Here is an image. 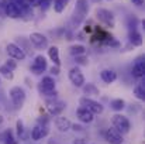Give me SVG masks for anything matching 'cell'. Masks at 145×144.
Masks as SVG:
<instances>
[{"mask_svg":"<svg viewBox=\"0 0 145 144\" xmlns=\"http://www.w3.org/2000/svg\"><path fill=\"white\" fill-rule=\"evenodd\" d=\"M48 134V126H41V124H37L33 130H31V139L38 141L41 140L42 137H45Z\"/></svg>","mask_w":145,"mask_h":144,"instance_id":"2e32d148","label":"cell"},{"mask_svg":"<svg viewBox=\"0 0 145 144\" xmlns=\"http://www.w3.org/2000/svg\"><path fill=\"white\" fill-rule=\"evenodd\" d=\"M30 41H31V44L34 47L38 48V49H44V48L48 47V38L44 34H41V33H31L30 34Z\"/></svg>","mask_w":145,"mask_h":144,"instance_id":"52a82bcc","label":"cell"},{"mask_svg":"<svg viewBox=\"0 0 145 144\" xmlns=\"http://www.w3.org/2000/svg\"><path fill=\"white\" fill-rule=\"evenodd\" d=\"M27 3H28L30 7H40L42 0H27Z\"/></svg>","mask_w":145,"mask_h":144,"instance_id":"f546056e","label":"cell"},{"mask_svg":"<svg viewBox=\"0 0 145 144\" xmlns=\"http://www.w3.org/2000/svg\"><path fill=\"white\" fill-rule=\"evenodd\" d=\"M69 52H71L72 55H75V57H78V55H85L86 48L83 47V45H80V44H75V45H72V47L69 48Z\"/></svg>","mask_w":145,"mask_h":144,"instance_id":"cb8c5ba5","label":"cell"},{"mask_svg":"<svg viewBox=\"0 0 145 144\" xmlns=\"http://www.w3.org/2000/svg\"><path fill=\"white\" fill-rule=\"evenodd\" d=\"M66 107V103L62 102V100H58V99H54V100H49L48 102V110L51 114H61L63 112V109Z\"/></svg>","mask_w":145,"mask_h":144,"instance_id":"8fae6325","label":"cell"},{"mask_svg":"<svg viewBox=\"0 0 145 144\" xmlns=\"http://www.w3.org/2000/svg\"><path fill=\"white\" fill-rule=\"evenodd\" d=\"M71 129H73L75 132H82V130H83L80 124H72V126H71Z\"/></svg>","mask_w":145,"mask_h":144,"instance_id":"d6a6232c","label":"cell"},{"mask_svg":"<svg viewBox=\"0 0 145 144\" xmlns=\"http://www.w3.org/2000/svg\"><path fill=\"white\" fill-rule=\"evenodd\" d=\"M88 13H89L88 0H76V7H75V14L72 17V23H76V26H79Z\"/></svg>","mask_w":145,"mask_h":144,"instance_id":"6da1fadb","label":"cell"},{"mask_svg":"<svg viewBox=\"0 0 145 144\" xmlns=\"http://www.w3.org/2000/svg\"><path fill=\"white\" fill-rule=\"evenodd\" d=\"M106 140L110 144H123V136L116 129H108L106 132Z\"/></svg>","mask_w":145,"mask_h":144,"instance_id":"4fadbf2b","label":"cell"},{"mask_svg":"<svg viewBox=\"0 0 145 144\" xmlns=\"http://www.w3.org/2000/svg\"><path fill=\"white\" fill-rule=\"evenodd\" d=\"M41 92H44L45 95H51L52 92H55V81L51 76H44L40 85Z\"/></svg>","mask_w":145,"mask_h":144,"instance_id":"7c38bea8","label":"cell"},{"mask_svg":"<svg viewBox=\"0 0 145 144\" xmlns=\"http://www.w3.org/2000/svg\"><path fill=\"white\" fill-rule=\"evenodd\" d=\"M45 69H47V59H45V57L44 55H37L34 58V64L31 65V71L38 75V74H42Z\"/></svg>","mask_w":145,"mask_h":144,"instance_id":"30bf717a","label":"cell"},{"mask_svg":"<svg viewBox=\"0 0 145 144\" xmlns=\"http://www.w3.org/2000/svg\"><path fill=\"white\" fill-rule=\"evenodd\" d=\"M10 97H11L13 105L18 109V107H21V106L24 105V102H25V92H24L23 88L14 86V88L10 89Z\"/></svg>","mask_w":145,"mask_h":144,"instance_id":"277c9868","label":"cell"},{"mask_svg":"<svg viewBox=\"0 0 145 144\" xmlns=\"http://www.w3.org/2000/svg\"><path fill=\"white\" fill-rule=\"evenodd\" d=\"M100 78L103 79V82L106 84H113L116 79H117V74L111 69H103L100 72Z\"/></svg>","mask_w":145,"mask_h":144,"instance_id":"ac0fdd59","label":"cell"},{"mask_svg":"<svg viewBox=\"0 0 145 144\" xmlns=\"http://www.w3.org/2000/svg\"><path fill=\"white\" fill-rule=\"evenodd\" d=\"M79 103H80L82 107H86V109L90 110L93 114H101L103 110H104V107H103L101 103H99L97 100H93V99H90V97H88V96L82 97V99L79 100Z\"/></svg>","mask_w":145,"mask_h":144,"instance_id":"7a4b0ae2","label":"cell"},{"mask_svg":"<svg viewBox=\"0 0 145 144\" xmlns=\"http://www.w3.org/2000/svg\"><path fill=\"white\" fill-rule=\"evenodd\" d=\"M133 75L135 76V78H144L145 75V62H144V58L142 57H140L137 61H135V64H134V66H133Z\"/></svg>","mask_w":145,"mask_h":144,"instance_id":"5bb4252c","label":"cell"},{"mask_svg":"<svg viewBox=\"0 0 145 144\" xmlns=\"http://www.w3.org/2000/svg\"><path fill=\"white\" fill-rule=\"evenodd\" d=\"M110 107L113 110H116V112H121L125 107V102L123 99H114V100L110 102Z\"/></svg>","mask_w":145,"mask_h":144,"instance_id":"603a6c76","label":"cell"},{"mask_svg":"<svg viewBox=\"0 0 145 144\" xmlns=\"http://www.w3.org/2000/svg\"><path fill=\"white\" fill-rule=\"evenodd\" d=\"M55 126H56V129H58L59 132L65 133V132L71 130V126H72V123H71V122H69L66 117H58V119L55 120Z\"/></svg>","mask_w":145,"mask_h":144,"instance_id":"e0dca14e","label":"cell"},{"mask_svg":"<svg viewBox=\"0 0 145 144\" xmlns=\"http://www.w3.org/2000/svg\"><path fill=\"white\" fill-rule=\"evenodd\" d=\"M0 74H1L4 78H7V79H13V71H10V69L6 68L4 65L0 66Z\"/></svg>","mask_w":145,"mask_h":144,"instance_id":"484cf974","label":"cell"},{"mask_svg":"<svg viewBox=\"0 0 145 144\" xmlns=\"http://www.w3.org/2000/svg\"><path fill=\"white\" fill-rule=\"evenodd\" d=\"M108 1H110V0H108Z\"/></svg>","mask_w":145,"mask_h":144,"instance_id":"ab89813d","label":"cell"},{"mask_svg":"<svg viewBox=\"0 0 145 144\" xmlns=\"http://www.w3.org/2000/svg\"><path fill=\"white\" fill-rule=\"evenodd\" d=\"M76 61H78V64H80V65H88V58H85L83 55H78V57H76Z\"/></svg>","mask_w":145,"mask_h":144,"instance_id":"4dcf8cb0","label":"cell"},{"mask_svg":"<svg viewBox=\"0 0 145 144\" xmlns=\"http://www.w3.org/2000/svg\"><path fill=\"white\" fill-rule=\"evenodd\" d=\"M128 40H130V43H131L133 45H135V47L142 45V36H141V33H138L137 30H131V31H130Z\"/></svg>","mask_w":145,"mask_h":144,"instance_id":"d6986e66","label":"cell"},{"mask_svg":"<svg viewBox=\"0 0 145 144\" xmlns=\"http://www.w3.org/2000/svg\"><path fill=\"white\" fill-rule=\"evenodd\" d=\"M83 88V92H85V95L88 96H96V95H99L100 92H99V88H97L95 84H86V85H83L82 86Z\"/></svg>","mask_w":145,"mask_h":144,"instance_id":"44dd1931","label":"cell"},{"mask_svg":"<svg viewBox=\"0 0 145 144\" xmlns=\"http://www.w3.org/2000/svg\"><path fill=\"white\" fill-rule=\"evenodd\" d=\"M7 54L11 57V59H17V61H23L24 58H25V52L23 51V48L18 47L17 44H13V43H10V44H7Z\"/></svg>","mask_w":145,"mask_h":144,"instance_id":"ba28073f","label":"cell"},{"mask_svg":"<svg viewBox=\"0 0 145 144\" xmlns=\"http://www.w3.org/2000/svg\"><path fill=\"white\" fill-rule=\"evenodd\" d=\"M48 57L51 58V61H52L56 66H59V65H61V59H59V48L58 47H55V45L49 47Z\"/></svg>","mask_w":145,"mask_h":144,"instance_id":"ffe728a7","label":"cell"},{"mask_svg":"<svg viewBox=\"0 0 145 144\" xmlns=\"http://www.w3.org/2000/svg\"><path fill=\"white\" fill-rule=\"evenodd\" d=\"M69 81L76 86V88H82L85 85V76L82 74V71L78 66H73L69 71Z\"/></svg>","mask_w":145,"mask_h":144,"instance_id":"8992f818","label":"cell"},{"mask_svg":"<svg viewBox=\"0 0 145 144\" xmlns=\"http://www.w3.org/2000/svg\"><path fill=\"white\" fill-rule=\"evenodd\" d=\"M17 133H18V136H23L24 134V123L21 120L17 122Z\"/></svg>","mask_w":145,"mask_h":144,"instance_id":"83f0119b","label":"cell"},{"mask_svg":"<svg viewBox=\"0 0 145 144\" xmlns=\"http://www.w3.org/2000/svg\"><path fill=\"white\" fill-rule=\"evenodd\" d=\"M113 126L120 133H128L130 129H131L130 120L125 116H123V114H114L113 116Z\"/></svg>","mask_w":145,"mask_h":144,"instance_id":"3957f363","label":"cell"},{"mask_svg":"<svg viewBox=\"0 0 145 144\" xmlns=\"http://www.w3.org/2000/svg\"><path fill=\"white\" fill-rule=\"evenodd\" d=\"M7 1L6 0H0V7H4V4H6Z\"/></svg>","mask_w":145,"mask_h":144,"instance_id":"8d00e7d4","label":"cell"},{"mask_svg":"<svg viewBox=\"0 0 145 144\" xmlns=\"http://www.w3.org/2000/svg\"><path fill=\"white\" fill-rule=\"evenodd\" d=\"M134 95H135L137 99L144 100V97H145V82L144 81H140L138 85L134 88Z\"/></svg>","mask_w":145,"mask_h":144,"instance_id":"7402d4cb","label":"cell"},{"mask_svg":"<svg viewBox=\"0 0 145 144\" xmlns=\"http://www.w3.org/2000/svg\"><path fill=\"white\" fill-rule=\"evenodd\" d=\"M76 114H78V117L82 123H92L93 119H95V114L90 110H88L86 107H79L76 110Z\"/></svg>","mask_w":145,"mask_h":144,"instance_id":"9a60e30c","label":"cell"},{"mask_svg":"<svg viewBox=\"0 0 145 144\" xmlns=\"http://www.w3.org/2000/svg\"><path fill=\"white\" fill-rule=\"evenodd\" d=\"M4 13L10 18H20L23 16V10L13 1H8V3L4 4Z\"/></svg>","mask_w":145,"mask_h":144,"instance_id":"9c48e42d","label":"cell"},{"mask_svg":"<svg viewBox=\"0 0 145 144\" xmlns=\"http://www.w3.org/2000/svg\"><path fill=\"white\" fill-rule=\"evenodd\" d=\"M51 72H52L54 75H58V74H59V66H56V65L52 66V68H51Z\"/></svg>","mask_w":145,"mask_h":144,"instance_id":"e575fe53","label":"cell"},{"mask_svg":"<svg viewBox=\"0 0 145 144\" xmlns=\"http://www.w3.org/2000/svg\"><path fill=\"white\" fill-rule=\"evenodd\" d=\"M68 3H69V0H55L54 1V10L56 13H62L66 9Z\"/></svg>","mask_w":145,"mask_h":144,"instance_id":"d4e9b609","label":"cell"},{"mask_svg":"<svg viewBox=\"0 0 145 144\" xmlns=\"http://www.w3.org/2000/svg\"><path fill=\"white\" fill-rule=\"evenodd\" d=\"M73 144H88V141L85 139H75L73 140Z\"/></svg>","mask_w":145,"mask_h":144,"instance_id":"836d02e7","label":"cell"},{"mask_svg":"<svg viewBox=\"0 0 145 144\" xmlns=\"http://www.w3.org/2000/svg\"><path fill=\"white\" fill-rule=\"evenodd\" d=\"M6 144H17V141L13 139V136H11V133H10V132H7V133H6Z\"/></svg>","mask_w":145,"mask_h":144,"instance_id":"f1b7e54d","label":"cell"},{"mask_svg":"<svg viewBox=\"0 0 145 144\" xmlns=\"http://www.w3.org/2000/svg\"><path fill=\"white\" fill-rule=\"evenodd\" d=\"M49 7V0H42V3H41V9L42 10H47Z\"/></svg>","mask_w":145,"mask_h":144,"instance_id":"1f68e13d","label":"cell"},{"mask_svg":"<svg viewBox=\"0 0 145 144\" xmlns=\"http://www.w3.org/2000/svg\"><path fill=\"white\" fill-rule=\"evenodd\" d=\"M96 16L99 18V21H101L103 24H106L108 27H114V24H116L114 16H113V13L110 10H107V9H97Z\"/></svg>","mask_w":145,"mask_h":144,"instance_id":"5b68a950","label":"cell"},{"mask_svg":"<svg viewBox=\"0 0 145 144\" xmlns=\"http://www.w3.org/2000/svg\"><path fill=\"white\" fill-rule=\"evenodd\" d=\"M133 1V4H135V6H142V3H144V0H131Z\"/></svg>","mask_w":145,"mask_h":144,"instance_id":"d590c367","label":"cell"},{"mask_svg":"<svg viewBox=\"0 0 145 144\" xmlns=\"http://www.w3.org/2000/svg\"><path fill=\"white\" fill-rule=\"evenodd\" d=\"M3 65H4L6 68H8L10 71H14V69L17 68V62H16L14 59H7V61L3 64Z\"/></svg>","mask_w":145,"mask_h":144,"instance_id":"4316f807","label":"cell"},{"mask_svg":"<svg viewBox=\"0 0 145 144\" xmlns=\"http://www.w3.org/2000/svg\"><path fill=\"white\" fill-rule=\"evenodd\" d=\"M48 144H58V143H56L55 140H49V141H48Z\"/></svg>","mask_w":145,"mask_h":144,"instance_id":"74e56055","label":"cell"},{"mask_svg":"<svg viewBox=\"0 0 145 144\" xmlns=\"http://www.w3.org/2000/svg\"><path fill=\"white\" fill-rule=\"evenodd\" d=\"M92 1H95V3H99V1H100V0H92Z\"/></svg>","mask_w":145,"mask_h":144,"instance_id":"f35d334b","label":"cell"}]
</instances>
